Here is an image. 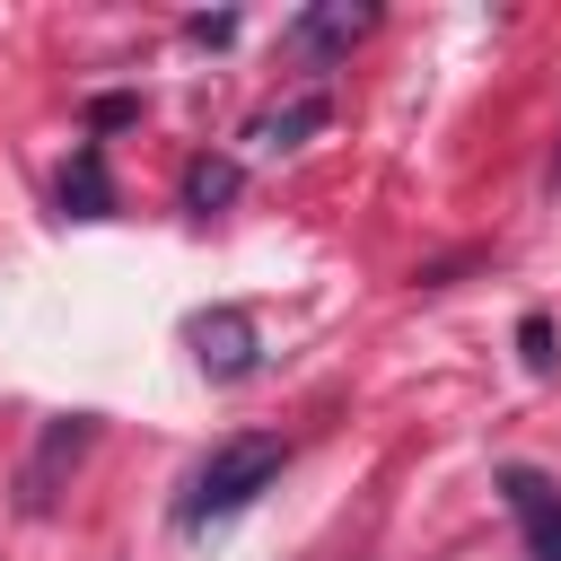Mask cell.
Listing matches in <instances>:
<instances>
[{"label": "cell", "instance_id": "277c9868", "mask_svg": "<svg viewBox=\"0 0 561 561\" xmlns=\"http://www.w3.org/2000/svg\"><path fill=\"white\" fill-rule=\"evenodd\" d=\"M368 26H377V18L342 0V9H307V18L289 26V44H298V53H316V61H333V53H351V44L368 35Z\"/></svg>", "mask_w": 561, "mask_h": 561}, {"label": "cell", "instance_id": "7a4b0ae2", "mask_svg": "<svg viewBox=\"0 0 561 561\" xmlns=\"http://www.w3.org/2000/svg\"><path fill=\"white\" fill-rule=\"evenodd\" d=\"M96 447V412H61V421H44V438H35V456L18 465V508L26 517H44L53 500H61V473H79V456Z\"/></svg>", "mask_w": 561, "mask_h": 561}, {"label": "cell", "instance_id": "5b68a950", "mask_svg": "<svg viewBox=\"0 0 561 561\" xmlns=\"http://www.w3.org/2000/svg\"><path fill=\"white\" fill-rule=\"evenodd\" d=\"M61 210H79V219H105V210H114V184H105V158H96V149H79V158L61 167Z\"/></svg>", "mask_w": 561, "mask_h": 561}, {"label": "cell", "instance_id": "8992f818", "mask_svg": "<svg viewBox=\"0 0 561 561\" xmlns=\"http://www.w3.org/2000/svg\"><path fill=\"white\" fill-rule=\"evenodd\" d=\"M324 114H333L324 96H298V105H280V114H263V123H254V140H263V149H298V131H316Z\"/></svg>", "mask_w": 561, "mask_h": 561}, {"label": "cell", "instance_id": "52a82bcc", "mask_svg": "<svg viewBox=\"0 0 561 561\" xmlns=\"http://www.w3.org/2000/svg\"><path fill=\"white\" fill-rule=\"evenodd\" d=\"M228 193H237V167H228V158H193V167H184V202H193V210H210V202H228Z\"/></svg>", "mask_w": 561, "mask_h": 561}, {"label": "cell", "instance_id": "6da1fadb", "mask_svg": "<svg viewBox=\"0 0 561 561\" xmlns=\"http://www.w3.org/2000/svg\"><path fill=\"white\" fill-rule=\"evenodd\" d=\"M280 465H289V438H272V430H237V438H219V447L193 465L175 517H184V526H219V517L254 508V500L280 482Z\"/></svg>", "mask_w": 561, "mask_h": 561}, {"label": "cell", "instance_id": "30bf717a", "mask_svg": "<svg viewBox=\"0 0 561 561\" xmlns=\"http://www.w3.org/2000/svg\"><path fill=\"white\" fill-rule=\"evenodd\" d=\"M517 342H526V359H535V368L552 359V324H543V316H526V324H517Z\"/></svg>", "mask_w": 561, "mask_h": 561}, {"label": "cell", "instance_id": "9c48e42d", "mask_svg": "<svg viewBox=\"0 0 561 561\" xmlns=\"http://www.w3.org/2000/svg\"><path fill=\"white\" fill-rule=\"evenodd\" d=\"M131 114H140L131 96H96V105H88V123H96V131H114V123H131Z\"/></svg>", "mask_w": 561, "mask_h": 561}, {"label": "cell", "instance_id": "3957f363", "mask_svg": "<svg viewBox=\"0 0 561 561\" xmlns=\"http://www.w3.org/2000/svg\"><path fill=\"white\" fill-rule=\"evenodd\" d=\"M193 342H202V368H210V377H245V368H254V324H245L237 307L193 316Z\"/></svg>", "mask_w": 561, "mask_h": 561}, {"label": "cell", "instance_id": "ba28073f", "mask_svg": "<svg viewBox=\"0 0 561 561\" xmlns=\"http://www.w3.org/2000/svg\"><path fill=\"white\" fill-rule=\"evenodd\" d=\"M526 543H535V561H561V500H543L526 517Z\"/></svg>", "mask_w": 561, "mask_h": 561}]
</instances>
